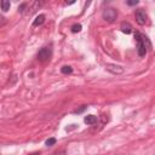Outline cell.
<instances>
[{
    "label": "cell",
    "mask_w": 155,
    "mask_h": 155,
    "mask_svg": "<svg viewBox=\"0 0 155 155\" xmlns=\"http://www.w3.org/2000/svg\"><path fill=\"white\" fill-rule=\"evenodd\" d=\"M52 56V50L50 47H42L39 52H38V59L40 62H46L51 58Z\"/></svg>",
    "instance_id": "cell-3"
},
{
    "label": "cell",
    "mask_w": 155,
    "mask_h": 155,
    "mask_svg": "<svg viewBox=\"0 0 155 155\" xmlns=\"http://www.w3.org/2000/svg\"><path fill=\"white\" fill-rule=\"evenodd\" d=\"M29 4L30 2H22L19 6H18V12L22 13V15H28V10H29Z\"/></svg>",
    "instance_id": "cell-8"
},
{
    "label": "cell",
    "mask_w": 155,
    "mask_h": 155,
    "mask_svg": "<svg viewBox=\"0 0 155 155\" xmlns=\"http://www.w3.org/2000/svg\"><path fill=\"white\" fill-rule=\"evenodd\" d=\"M52 155H65V150H62V151H58V153H54Z\"/></svg>",
    "instance_id": "cell-16"
},
{
    "label": "cell",
    "mask_w": 155,
    "mask_h": 155,
    "mask_svg": "<svg viewBox=\"0 0 155 155\" xmlns=\"http://www.w3.org/2000/svg\"><path fill=\"white\" fill-rule=\"evenodd\" d=\"M102 16H103V18H104L107 22L111 23V22H114V21L116 19V17H117V11H116L115 8H113V7H108V8H105V10L103 11Z\"/></svg>",
    "instance_id": "cell-2"
},
{
    "label": "cell",
    "mask_w": 155,
    "mask_h": 155,
    "mask_svg": "<svg viewBox=\"0 0 155 155\" xmlns=\"http://www.w3.org/2000/svg\"><path fill=\"white\" fill-rule=\"evenodd\" d=\"M139 1L138 0H134V1H126V4L128 5V6H134V5H137Z\"/></svg>",
    "instance_id": "cell-14"
},
{
    "label": "cell",
    "mask_w": 155,
    "mask_h": 155,
    "mask_svg": "<svg viewBox=\"0 0 155 155\" xmlns=\"http://www.w3.org/2000/svg\"><path fill=\"white\" fill-rule=\"evenodd\" d=\"M0 5H1V11H2V12H6V11H8V10H10V7H11V4H10V1H5V0H2Z\"/></svg>",
    "instance_id": "cell-10"
},
{
    "label": "cell",
    "mask_w": 155,
    "mask_h": 155,
    "mask_svg": "<svg viewBox=\"0 0 155 155\" xmlns=\"http://www.w3.org/2000/svg\"><path fill=\"white\" fill-rule=\"evenodd\" d=\"M45 15H38L35 17V19L33 21V27H38V25H41L44 22H45Z\"/></svg>",
    "instance_id": "cell-7"
},
{
    "label": "cell",
    "mask_w": 155,
    "mask_h": 155,
    "mask_svg": "<svg viewBox=\"0 0 155 155\" xmlns=\"http://www.w3.org/2000/svg\"><path fill=\"white\" fill-rule=\"evenodd\" d=\"M105 69H107L108 71H110L111 74H116V75L124 73V68H122L121 65H117V64L108 63V64H105Z\"/></svg>",
    "instance_id": "cell-5"
},
{
    "label": "cell",
    "mask_w": 155,
    "mask_h": 155,
    "mask_svg": "<svg viewBox=\"0 0 155 155\" xmlns=\"http://www.w3.org/2000/svg\"><path fill=\"white\" fill-rule=\"evenodd\" d=\"M61 71H62V74H71L73 73V68L70 67V65H63L62 68H61Z\"/></svg>",
    "instance_id": "cell-11"
},
{
    "label": "cell",
    "mask_w": 155,
    "mask_h": 155,
    "mask_svg": "<svg viewBox=\"0 0 155 155\" xmlns=\"http://www.w3.org/2000/svg\"><path fill=\"white\" fill-rule=\"evenodd\" d=\"M56 142H57V139H56V138H48V139L45 142V144H46L47 147H52V145H54V144H56Z\"/></svg>",
    "instance_id": "cell-12"
},
{
    "label": "cell",
    "mask_w": 155,
    "mask_h": 155,
    "mask_svg": "<svg viewBox=\"0 0 155 155\" xmlns=\"http://www.w3.org/2000/svg\"><path fill=\"white\" fill-rule=\"evenodd\" d=\"M85 109H86V105H82V108H80L79 110H75V113H78V114H79V113H82Z\"/></svg>",
    "instance_id": "cell-15"
},
{
    "label": "cell",
    "mask_w": 155,
    "mask_h": 155,
    "mask_svg": "<svg viewBox=\"0 0 155 155\" xmlns=\"http://www.w3.org/2000/svg\"><path fill=\"white\" fill-rule=\"evenodd\" d=\"M134 39H136V42H137V52H138V56L139 57H144L147 54L148 48L150 47V41L148 40V38L144 34L138 33V31L136 33Z\"/></svg>",
    "instance_id": "cell-1"
},
{
    "label": "cell",
    "mask_w": 155,
    "mask_h": 155,
    "mask_svg": "<svg viewBox=\"0 0 155 155\" xmlns=\"http://www.w3.org/2000/svg\"><path fill=\"white\" fill-rule=\"evenodd\" d=\"M28 155H40V153H39V151H34V153H30V154H28Z\"/></svg>",
    "instance_id": "cell-17"
},
{
    "label": "cell",
    "mask_w": 155,
    "mask_h": 155,
    "mask_svg": "<svg viewBox=\"0 0 155 155\" xmlns=\"http://www.w3.org/2000/svg\"><path fill=\"white\" fill-rule=\"evenodd\" d=\"M134 17H136V22H137L139 25H144V24L147 23V18H148V16H147V13H145V11H144L143 8H138V10H136Z\"/></svg>",
    "instance_id": "cell-4"
},
{
    "label": "cell",
    "mask_w": 155,
    "mask_h": 155,
    "mask_svg": "<svg viewBox=\"0 0 155 155\" xmlns=\"http://www.w3.org/2000/svg\"><path fill=\"white\" fill-rule=\"evenodd\" d=\"M80 30H81V24H74L71 27V31L73 33H79Z\"/></svg>",
    "instance_id": "cell-13"
},
{
    "label": "cell",
    "mask_w": 155,
    "mask_h": 155,
    "mask_svg": "<svg viewBox=\"0 0 155 155\" xmlns=\"http://www.w3.org/2000/svg\"><path fill=\"white\" fill-rule=\"evenodd\" d=\"M84 121H85V124H87V125H94L96 122H97V116H94V115H87V116H85V119H84Z\"/></svg>",
    "instance_id": "cell-9"
},
{
    "label": "cell",
    "mask_w": 155,
    "mask_h": 155,
    "mask_svg": "<svg viewBox=\"0 0 155 155\" xmlns=\"http://www.w3.org/2000/svg\"><path fill=\"white\" fill-rule=\"evenodd\" d=\"M120 29L122 33L125 34H131L132 33V25L128 23V22H122L121 25H120Z\"/></svg>",
    "instance_id": "cell-6"
}]
</instances>
